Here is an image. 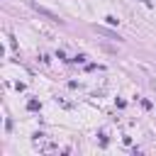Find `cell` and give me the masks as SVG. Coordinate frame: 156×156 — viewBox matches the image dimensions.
Wrapping results in <instances>:
<instances>
[{"instance_id": "obj_2", "label": "cell", "mask_w": 156, "mask_h": 156, "mask_svg": "<svg viewBox=\"0 0 156 156\" xmlns=\"http://www.w3.org/2000/svg\"><path fill=\"white\" fill-rule=\"evenodd\" d=\"M93 29H95L98 34H102V37H107V39H122V37H119L117 32H110V29H105V27H98V24H95Z\"/></svg>"}, {"instance_id": "obj_3", "label": "cell", "mask_w": 156, "mask_h": 156, "mask_svg": "<svg viewBox=\"0 0 156 156\" xmlns=\"http://www.w3.org/2000/svg\"><path fill=\"white\" fill-rule=\"evenodd\" d=\"M105 22H107V24H117V17H115V15H107Z\"/></svg>"}, {"instance_id": "obj_1", "label": "cell", "mask_w": 156, "mask_h": 156, "mask_svg": "<svg viewBox=\"0 0 156 156\" xmlns=\"http://www.w3.org/2000/svg\"><path fill=\"white\" fill-rule=\"evenodd\" d=\"M29 7H32V10H37L39 15H44L46 20H51V22H58V24H61V17H58L56 12H51L49 7H44V5H39V2H34V0H29Z\"/></svg>"}, {"instance_id": "obj_5", "label": "cell", "mask_w": 156, "mask_h": 156, "mask_svg": "<svg viewBox=\"0 0 156 156\" xmlns=\"http://www.w3.org/2000/svg\"><path fill=\"white\" fill-rule=\"evenodd\" d=\"M141 2H144V5H151V0H141Z\"/></svg>"}, {"instance_id": "obj_4", "label": "cell", "mask_w": 156, "mask_h": 156, "mask_svg": "<svg viewBox=\"0 0 156 156\" xmlns=\"http://www.w3.org/2000/svg\"><path fill=\"white\" fill-rule=\"evenodd\" d=\"M29 110H39V102L37 100H29Z\"/></svg>"}]
</instances>
